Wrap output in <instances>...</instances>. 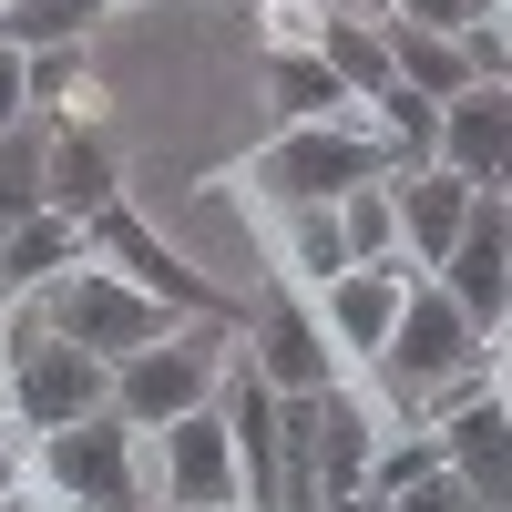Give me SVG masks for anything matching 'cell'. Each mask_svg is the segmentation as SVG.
I'll list each match as a JSON object with an SVG mask.
<instances>
[{
    "label": "cell",
    "instance_id": "6da1fadb",
    "mask_svg": "<svg viewBox=\"0 0 512 512\" xmlns=\"http://www.w3.org/2000/svg\"><path fill=\"white\" fill-rule=\"evenodd\" d=\"M93 410H113V369L93 349H72L31 297H11V328H0V420L52 441V431H72Z\"/></svg>",
    "mask_w": 512,
    "mask_h": 512
},
{
    "label": "cell",
    "instance_id": "7a4b0ae2",
    "mask_svg": "<svg viewBox=\"0 0 512 512\" xmlns=\"http://www.w3.org/2000/svg\"><path fill=\"white\" fill-rule=\"evenodd\" d=\"M246 175H256V195H267V205H287V216H297V205H338V195H359V185H390L400 154L379 144L369 123H287Z\"/></svg>",
    "mask_w": 512,
    "mask_h": 512
},
{
    "label": "cell",
    "instance_id": "3957f363",
    "mask_svg": "<svg viewBox=\"0 0 512 512\" xmlns=\"http://www.w3.org/2000/svg\"><path fill=\"white\" fill-rule=\"evenodd\" d=\"M31 461H41V502H52V512H144L154 502L144 431L113 420V410L72 420V431H52V441H31Z\"/></svg>",
    "mask_w": 512,
    "mask_h": 512
},
{
    "label": "cell",
    "instance_id": "277c9868",
    "mask_svg": "<svg viewBox=\"0 0 512 512\" xmlns=\"http://www.w3.org/2000/svg\"><path fill=\"white\" fill-rule=\"evenodd\" d=\"M31 308L52 318L72 349H93L103 369H123V359H144V349H164V338H175L185 318L175 308H154L144 287H123L113 267H93V256H82V267H62L52 287H31Z\"/></svg>",
    "mask_w": 512,
    "mask_h": 512
},
{
    "label": "cell",
    "instance_id": "5b68a950",
    "mask_svg": "<svg viewBox=\"0 0 512 512\" xmlns=\"http://www.w3.org/2000/svg\"><path fill=\"white\" fill-rule=\"evenodd\" d=\"M226 359H236V318H185L164 349H144V359L113 369V420L164 431V420H185V410H216Z\"/></svg>",
    "mask_w": 512,
    "mask_h": 512
},
{
    "label": "cell",
    "instance_id": "8992f818",
    "mask_svg": "<svg viewBox=\"0 0 512 512\" xmlns=\"http://www.w3.org/2000/svg\"><path fill=\"white\" fill-rule=\"evenodd\" d=\"M82 256H93V267H113L123 287H144L154 308H175V318H236V297H226L216 277H195L185 256L144 226V205H134V195H113L103 216H82ZM236 328H246V318H236Z\"/></svg>",
    "mask_w": 512,
    "mask_h": 512
},
{
    "label": "cell",
    "instance_id": "52a82bcc",
    "mask_svg": "<svg viewBox=\"0 0 512 512\" xmlns=\"http://www.w3.org/2000/svg\"><path fill=\"white\" fill-rule=\"evenodd\" d=\"M431 287L451 297L461 318H472L482 338H502V318H512V195H472V216H461V246L431 267Z\"/></svg>",
    "mask_w": 512,
    "mask_h": 512
},
{
    "label": "cell",
    "instance_id": "ba28073f",
    "mask_svg": "<svg viewBox=\"0 0 512 512\" xmlns=\"http://www.w3.org/2000/svg\"><path fill=\"white\" fill-rule=\"evenodd\" d=\"M236 349H246V369L267 379L277 400H318V390H338V349H328V328H318V308H308L297 287H267L256 328H236Z\"/></svg>",
    "mask_w": 512,
    "mask_h": 512
},
{
    "label": "cell",
    "instance_id": "9c48e42d",
    "mask_svg": "<svg viewBox=\"0 0 512 512\" xmlns=\"http://www.w3.org/2000/svg\"><path fill=\"white\" fill-rule=\"evenodd\" d=\"M154 472H164V502H185V512H236V502H246L226 410H185V420H164V431H154Z\"/></svg>",
    "mask_w": 512,
    "mask_h": 512
},
{
    "label": "cell",
    "instance_id": "30bf717a",
    "mask_svg": "<svg viewBox=\"0 0 512 512\" xmlns=\"http://www.w3.org/2000/svg\"><path fill=\"white\" fill-rule=\"evenodd\" d=\"M431 441H441V472L472 492L482 512H512V410H502L492 390H472L461 410H441Z\"/></svg>",
    "mask_w": 512,
    "mask_h": 512
},
{
    "label": "cell",
    "instance_id": "8fae6325",
    "mask_svg": "<svg viewBox=\"0 0 512 512\" xmlns=\"http://www.w3.org/2000/svg\"><path fill=\"white\" fill-rule=\"evenodd\" d=\"M461 185H492L512 195V82H472L461 103H441V154Z\"/></svg>",
    "mask_w": 512,
    "mask_h": 512
},
{
    "label": "cell",
    "instance_id": "7c38bea8",
    "mask_svg": "<svg viewBox=\"0 0 512 512\" xmlns=\"http://www.w3.org/2000/svg\"><path fill=\"white\" fill-rule=\"evenodd\" d=\"M472 195H482V185H461L451 164H410V175H390V205H400V256H410V277H431L441 256L461 246V216H472Z\"/></svg>",
    "mask_w": 512,
    "mask_h": 512
},
{
    "label": "cell",
    "instance_id": "4fadbf2b",
    "mask_svg": "<svg viewBox=\"0 0 512 512\" xmlns=\"http://www.w3.org/2000/svg\"><path fill=\"white\" fill-rule=\"evenodd\" d=\"M400 297H410V267H349V277H328L308 308H318V328H328L349 359H379V349H390V328H400Z\"/></svg>",
    "mask_w": 512,
    "mask_h": 512
},
{
    "label": "cell",
    "instance_id": "5bb4252c",
    "mask_svg": "<svg viewBox=\"0 0 512 512\" xmlns=\"http://www.w3.org/2000/svg\"><path fill=\"white\" fill-rule=\"evenodd\" d=\"M41 195H52L72 226H82V216H103V205L123 195V164H113V144H103L82 113H62L52 134H41Z\"/></svg>",
    "mask_w": 512,
    "mask_h": 512
},
{
    "label": "cell",
    "instance_id": "9a60e30c",
    "mask_svg": "<svg viewBox=\"0 0 512 512\" xmlns=\"http://www.w3.org/2000/svg\"><path fill=\"white\" fill-rule=\"evenodd\" d=\"M267 103L287 123H369V103L308 52V41H267Z\"/></svg>",
    "mask_w": 512,
    "mask_h": 512
},
{
    "label": "cell",
    "instance_id": "2e32d148",
    "mask_svg": "<svg viewBox=\"0 0 512 512\" xmlns=\"http://www.w3.org/2000/svg\"><path fill=\"white\" fill-rule=\"evenodd\" d=\"M297 41H308V52L338 72V82H349V93L369 103V93H390V41H379V21L369 11H349V0H328V11L308 21V31H297Z\"/></svg>",
    "mask_w": 512,
    "mask_h": 512
},
{
    "label": "cell",
    "instance_id": "e0dca14e",
    "mask_svg": "<svg viewBox=\"0 0 512 512\" xmlns=\"http://www.w3.org/2000/svg\"><path fill=\"white\" fill-rule=\"evenodd\" d=\"M379 41H390V82H410L420 103H461V93H472V62H461V31L379 21Z\"/></svg>",
    "mask_w": 512,
    "mask_h": 512
},
{
    "label": "cell",
    "instance_id": "ac0fdd59",
    "mask_svg": "<svg viewBox=\"0 0 512 512\" xmlns=\"http://www.w3.org/2000/svg\"><path fill=\"white\" fill-rule=\"evenodd\" d=\"M62 267H82V226L62 216V205H41L31 226L0 236V297H31V287H52Z\"/></svg>",
    "mask_w": 512,
    "mask_h": 512
},
{
    "label": "cell",
    "instance_id": "d6986e66",
    "mask_svg": "<svg viewBox=\"0 0 512 512\" xmlns=\"http://www.w3.org/2000/svg\"><path fill=\"white\" fill-rule=\"evenodd\" d=\"M369 461H379V431H369V410H359L349 390H328V400H318V482H328V502L369 492Z\"/></svg>",
    "mask_w": 512,
    "mask_h": 512
},
{
    "label": "cell",
    "instance_id": "ffe728a7",
    "mask_svg": "<svg viewBox=\"0 0 512 512\" xmlns=\"http://www.w3.org/2000/svg\"><path fill=\"white\" fill-rule=\"evenodd\" d=\"M277 246H287V287H297V297H318L328 277H349V267H359L349 236H338V205H297Z\"/></svg>",
    "mask_w": 512,
    "mask_h": 512
},
{
    "label": "cell",
    "instance_id": "44dd1931",
    "mask_svg": "<svg viewBox=\"0 0 512 512\" xmlns=\"http://www.w3.org/2000/svg\"><path fill=\"white\" fill-rule=\"evenodd\" d=\"M338 236H349L359 267H410V256H400V205H390V185L338 195Z\"/></svg>",
    "mask_w": 512,
    "mask_h": 512
},
{
    "label": "cell",
    "instance_id": "7402d4cb",
    "mask_svg": "<svg viewBox=\"0 0 512 512\" xmlns=\"http://www.w3.org/2000/svg\"><path fill=\"white\" fill-rule=\"evenodd\" d=\"M21 93L31 103H82L93 82H82V41H62V52H21Z\"/></svg>",
    "mask_w": 512,
    "mask_h": 512
},
{
    "label": "cell",
    "instance_id": "603a6c76",
    "mask_svg": "<svg viewBox=\"0 0 512 512\" xmlns=\"http://www.w3.org/2000/svg\"><path fill=\"white\" fill-rule=\"evenodd\" d=\"M461 62H472V82H512V11H482L461 31Z\"/></svg>",
    "mask_w": 512,
    "mask_h": 512
},
{
    "label": "cell",
    "instance_id": "cb8c5ba5",
    "mask_svg": "<svg viewBox=\"0 0 512 512\" xmlns=\"http://www.w3.org/2000/svg\"><path fill=\"white\" fill-rule=\"evenodd\" d=\"M492 0H379V21H420V31H472Z\"/></svg>",
    "mask_w": 512,
    "mask_h": 512
},
{
    "label": "cell",
    "instance_id": "d4e9b609",
    "mask_svg": "<svg viewBox=\"0 0 512 512\" xmlns=\"http://www.w3.org/2000/svg\"><path fill=\"white\" fill-rule=\"evenodd\" d=\"M390 512H482V502H472V492H461V482L441 472V461H431L420 482H400V492H390Z\"/></svg>",
    "mask_w": 512,
    "mask_h": 512
},
{
    "label": "cell",
    "instance_id": "484cf974",
    "mask_svg": "<svg viewBox=\"0 0 512 512\" xmlns=\"http://www.w3.org/2000/svg\"><path fill=\"white\" fill-rule=\"evenodd\" d=\"M21 113H31V93H21V52H11V41H0V134H11Z\"/></svg>",
    "mask_w": 512,
    "mask_h": 512
},
{
    "label": "cell",
    "instance_id": "4316f807",
    "mask_svg": "<svg viewBox=\"0 0 512 512\" xmlns=\"http://www.w3.org/2000/svg\"><path fill=\"white\" fill-rule=\"evenodd\" d=\"M21 492V451H11V431H0V502Z\"/></svg>",
    "mask_w": 512,
    "mask_h": 512
},
{
    "label": "cell",
    "instance_id": "83f0119b",
    "mask_svg": "<svg viewBox=\"0 0 512 512\" xmlns=\"http://www.w3.org/2000/svg\"><path fill=\"white\" fill-rule=\"evenodd\" d=\"M328 512H390V492L369 482V492H349V502H328Z\"/></svg>",
    "mask_w": 512,
    "mask_h": 512
},
{
    "label": "cell",
    "instance_id": "f1b7e54d",
    "mask_svg": "<svg viewBox=\"0 0 512 512\" xmlns=\"http://www.w3.org/2000/svg\"><path fill=\"white\" fill-rule=\"evenodd\" d=\"M0 512H52V502H41V492H31V482H21V492H11V502H0Z\"/></svg>",
    "mask_w": 512,
    "mask_h": 512
},
{
    "label": "cell",
    "instance_id": "f546056e",
    "mask_svg": "<svg viewBox=\"0 0 512 512\" xmlns=\"http://www.w3.org/2000/svg\"><path fill=\"white\" fill-rule=\"evenodd\" d=\"M502 349H512V318H502ZM492 400H502V410H512V369H502V390H492Z\"/></svg>",
    "mask_w": 512,
    "mask_h": 512
},
{
    "label": "cell",
    "instance_id": "4dcf8cb0",
    "mask_svg": "<svg viewBox=\"0 0 512 512\" xmlns=\"http://www.w3.org/2000/svg\"><path fill=\"white\" fill-rule=\"evenodd\" d=\"M349 11H369V21H379V0H349Z\"/></svg>",
    "mask_w": 512,
    "mask_h": 512
},
{
    "label": "cell",
    "instance_id": "1f68e13d",
    "mask_svg": "<svg viewBox=\"0 0 512 512\" xmlns=\"http://www.w3.org/2000/svg\"><path fill=\"white\" fill-rule=\"evenodd\" d=\"M144 512H185V502H144Z\"/></svg>",
    "mask_w": 512,
    "mask_h": 512
},
{
    "label": "cell",
    "instance_id": "d6a6232c",
    "mask_svg": "<svg viewBox=\"0 0 512 512\" xmlns=\"http://www.w3.org/2000/svg\"><path fill=\"white\" fill-rule=\"evenodd\" d=\"M0 328H11V297H0Z\"/></svg>",
    "mask_w": 512,
    "mask_h": 512
},
{
    "label": "cell",
    "instance_id": "836d02e7",
    "mask_svg": "<svg viewBox=\"0 0 512 512\" xmlns=\"http://www.w3.org/2000/svg\"><path fill=\"white\" fill-rule=\"evenodd\" d=\"M0 11H11V0H0Z\"/></svg>",
    "mask_w": 512,
    "mask_h": 512
}]
</instances>
